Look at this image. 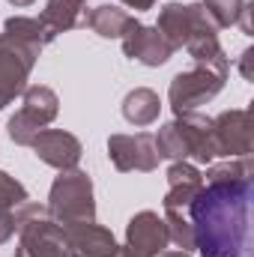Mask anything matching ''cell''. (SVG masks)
<instances>
[{"label": "cell", "mask_w": 254, "mask_h": 257, "mask_svg": "<svg viewBox=\"0 0 254 257\" xmlns=\"http://www.w3.org/2000/svg\"><path fill=\"white\" fill-rule=\"evenodd\" d=\"M251 180L203 183L186 209L200 257H251Z\"/></svg>", "instance_id": "obj_1"}, {"label": "cell", "mask_w": 254, "mask_h": 257, "mask_svg": "<svg viewBox=\"0 0 254 257\" xmlns=\"http://www.w3.org/2000/svg\"><path fill=\"white\" fill-rule=\"evenodd\" d=\"M48 33L39 18L12 15L0 33V111L27 90V78L48 45Z\"/></svg>", "instance_id": "obj_2"}, {"label": "cell", "mask_w": 254, "mask_h": 257, "mask_svg": "<svg viewBox=\"0 0 254 257\" xmlns=\"http://www.w3.org/2000/svg\"><path fill=\"white\" fill-rule=\"evenodd\" d=\"M156 138V153L159 159L171 162H197V165H212L215 156V141H212V117L203 114H180L174 123H165Z\"/></svg>", "instance_id": "obj_3"}, {"label": "cell", "mask_w": 254, "mask_h": 257, "mask_svg": "<svg viewBox=\"0 0 254 257\" xmlns=\"http://www.w3.org/2000/svg\"><path fill=\"white\" fill-rule=\"evenodd\" d=\"M230 75V63H194L186 72H177L171 87H168V102L174 114H189L194 108L212 102Z\"/></svg>", "instance_id": "obj_4"}, {"label": "cell", "mask_w": 254, "mask_h": 257, "mask_svg": "<svg viewBox=\"0 0 254 257\" xmlns=\"http://www.w3.org/2000/svg\"><path fill=\"white\" fill-rule=\"evenodd\" d=\"M48 215L57 224H75V221H96V197H93V180L87 171H60V177L51 183L48 192Z\"/></svg>", "instance_id": "obj_5"}, {"label": "cell", "mask_w": 254, "mask_h": 257, "mask_svg": "<svg viewBox=\"0 0 254 257\" xmlns=\"http://www.w3.org/2000/svg\"><path fill=\"white\" fill-rule=\"evenodd\" d=\"M108 159L117 171L132 174H150L159 168V153H156V138L150 132H138V135H111L108 138Z\"/></svg>", "instance_id": "obj_6"}, {"label": "cell", "mask_w": 254, "mask_h": 257, "mask_svg": "<svg viewBox=\"0 0 254 257\" xmlns=\"http://www.w3.org/2000/svg\"><path fill=\"white\" fill-rule=\"evenodd\" d=\"M212 141H215V156L224 159L251 156V114L245 108H230L212 117Z\"/></svg>", "instance_id": "obj_7"}, {"label": "cell", "mask_w": 254, "mask_h": 257, "mask_svg": "<svg viewBox=\"0 0 254 257\" xmlns=\"http://www.w3.org/2000/svg\"><path fill=\"white\" fill-rule=\"evenodd\" d=\"M156 27L162 30V36L177 51V48H186V42L191 36H197L200 30L215 27V24L209 21V15L203 12L200 3H168V6H162Z\"/></svg>", "instance_id": "obj_8"}, {"label": "cell", "mask_w": 254, "mask_h": 257, "mask_svg": "<svg viewBox=\"0 0 254 257\" xmlns=\"http://www.w3.org/2000/svg\"><path fill=\"white\" fill-rule=\"evenodd\" d=\"M15 257H69L63 227L45 215L30 218L18 227Z\"/></svg>", "instance_id": "obj_9"}, {"label": "cell", "mask_w": 254, "mask_h": 257, "mask_svg": "<svg viewBox=\"0 0 254 257\" xmlns=\"http://www.w3.org/2000/svg\"><path fill=\"white\" fill-rule=\"evenodd\" d=\"M168 224L159 212L144 209L135 212L126 224V248H132L135 254L141 257H159L162 251H168Z\"/></svg>", "instance_id": "obj_10"}, {"label": "cell", "mask_w": 254, "mask_h": 257, "mask_svg": "<svg viewBox=\"0 0 254 257\" xmlns=\"http://www.w3.org/2000/svg\"><path fill=\"white\" fill-rule=\"evenodd\" d=\"M120 42H123V54H126L129 60H138V63H144V66H153V69L165 66L174 57V45L162 36V30L156 24L150 27V24L138 21Z\"/></svg>", "instance_id": "obj_11"}, {"label": "cell", "mask_w": 254, "mask_h": 257, "mask_svg": "<svg viewBox=\"0 0 254 257\" xmlns=\"http://www.w3.org/2000/svg\"><path fill=\"white\" fill-rule=\"evenodd\" d=\"M60 227L66 233L69 257H114L120 248L114 233L96 221H75V224H60Z\"/></svg>", "instance_id": "obj_12"}, {"label": "cell", "mask_w": 254, "mask_h": 257, "mask_svg": "<svg viewBox=\"0 0 254 257\" xmlns=\"http://www.w3.org/2000/svg\"><path fill=\"white\" fill-rule=\"evenodd\" d=\"M33 153L39 156V162L57 168V171H72L78 168L81 162V141L72 135V132H63V128H42L33 141H30Z\"/></svg>", "instance_id": "obj_13"}, {"label": "cell", "mask_w": 254, "mask_h": 257, "mask_svg": "<svg viewBox=\"0 0 254 257\" xmlns=\"http://www.w3.org/2000/svg\"><path fill=\"white\" fill-rule=\"evenodd\" d=\"M203 189V174L191 162H171L168 168V194L162 200L165 209H189V203Z\"/></svg>", "instance_id": "obj_14"}, {"label": "cell", "mask_w": 254, "mask_h": 257, "mask_svg": "<svg viewBox=\"0 0 254 257\" xmlns=\"http://www.w3.org/2000/svg\"><path fill=\"white\" fill-rule=\"evenodd\" d=\"M81 24L90 27L93 33H99L102 39H123L138 21H135V15H129L126 9H120L114 3H99L84 12Z\"/></svg>", "instance_id": "obj_15"}, {"label": "cell", "mask_w": 254, "mask_h": 257, "mask_svg": "<svg viewBox=\"0 0 254 257\" xmlns=\"http://www.w3.org/2000/svg\"><path fill=\"white\" fill-rule=\"evenodd\" d=\"M24 200H30V197H27V189H24L15 177H9L6 171H0V245L15 236V230H18L15 209H18Z\"/></svg>", "instance_id": "obj_16"}, {"label": "cell", "mask_w": 254, "mask_h": 257, "mask_svg": "<svg viewBox=\"0 0 254 257\" xmlns=\"http://www.w3.org/2000/svg\"><path fill=\"white\" fill-rule=\"evenodd\" d=\"M21 96H24L21 114H24L27 120H33L39 128H45L48 123L57 120V114H60V99H57V93H54L51 87L33 84V87H27Z\"/></svg>", "instance_id": "obj_17"}, {"label": "cell", "mask_w": 254, "mask_h": 257, "mask_svg": "<svg viewBox=\"0 0 254 257\" xmlns=\"http://www.w3.org/2000/svg\"><path fill=\"white\" fill-rule=\"evenodd\" d=\"M84 3H87V0H48V3H45V9L39 12V24L45 27L48 39H57L60 33L72 30V27L81 21Z\"/></svg>", "instance_id": "obj_18"}, {"label": "cell", "mask_w": 254, "mask_h": 257, "mask_svg": "<svg viewBox=\"0 0 254 257\" xmlns=\"http://www.w3.org/2000/svg\"><path fill=\"white\" fill-rule=\"evenodd\" d=\"M159 111H162V99L150 87H135L123 99V117L132 126H153L159 120Z\"/></svg>", "instance_id": "obj_19"}, {"label": "cell", "mask_w": 254, "mask_h": 257, "mask_svg": "<svg viewBox=\"0 0 254 257\" xmlns=\"http://www.w3.org/2000/svg\"><path fill=\"white\" fill-rule=\"evenodd\" d=\"M254 168L251 159L242 156V159H227V162H212L203 174V183H236V180H251Z\"/></svg>", "instance_id": "obj_20"}, {"label": "cell", "mask_w": 254, "mask_h": 257, "mask_svg": "<svg viewBox=\"0 0 254 257\" xmlns=\"http://www.w3.org/2000/svg\"><path fill=\"white\" fill-rule=\"evenodd\" d=\"M165 224H168V236L180 251H194V233H191V221L186 209H165Z\"/></svg>", "instance_id": "obj_21"}, {"label": "cell", "mask_w": 254, "mask_h": 257, "mask_svg": "<svg viewBox=\"0 0 254 257\" xmlns=\"http://www.w3.org/2000/svg\"><path fill=\"white\" fill-rule=\"evenodd\" d=\"M203 12L209 15V21L215 24V30H224V27H233L245 9V0H200Z\"/></svg>", "instance_id": "obj_22"}, {"label": "cell", "mask_w": 254, "mask_h": 257, "mask_svg": "<svg viewBox=\"0 0 254 257\" xmlns=\"http://www.w3.org/2000/svg\"><path fill=\"white\" fill-rule=\"evenodd\" d=\"M6 128H9V138H12V141H15L18 147H30V141H33V138H36V135L42 132V128L36 126L33 120H27V117H24L21 111L9 117V126H6Z\"/></svg>", "instance_id": "obj_23"}, {"label": "cell", "mask_w": 254, "mask_h": 257, "mask_svg": "<svg viewBox=\"0 0 254 257\" xmlns=\"http://www.w3.org/2000/svg\"><path fill=\"white\" fill-rule=\"evenodd\" d=\"M251 57H254V51H251V48H245V51H242V60H239V72H242V78H245V81H251V78H254Z\"/></svg>", "instance_id": "obj_24"}, {"label": "cell", "mask_w": 254, "mask_h": 257, "mask_svg": "<svg viewBox=\"0 0 254 257\" xmlns=\"http://www.w3.org/2000/svg\"><path fill=\"white\" fill-rule=\"evenodd\" d=\"M120 3H126L129 9H135V12H144V9H153L159 0H120Z\"/></svg>", "instance_id": "obj_25"}, {"label": "cell", "mask_w": 254, "mask_h": 257, "mask_svg": "<svg viewBox=\"0 0 254 257\" xmlns=\"http://www.w3.org/2000/svg\"><path fill=\"white\" fill-rule=\"evenodd\" d=\"M114 257H141V254H135L132 248H126V245H123V248H117V254H114Z\"/></svg>", "instance_id": "obj_26"}, {"label": "cell", "mask_w": 254, "mask_h": 257, "mask_svg": "<svg viewBox=\"0 0 254 257\" xmlns=\"http://www.w3.org/2000/svg\"><path fill=\"white\" fill-rule=\"evenodd\" d=\"M159 257H191L189 251H162Z\"/></svg>", "instance_id": "obj_27"}, {"label": "cell", "mask_w": 254, "mask_h": 257, "mask_svg": "<svg viewBox=\"0 0 254 257\" xmlns=\"http://www.w3.org/2000/svg\"><path fill=\"white\" fill-rule=\"evenodd\" d=\"M9 3H12V6H18V9H24V6H30L33 0H9Z\"/></svg>", "instance_id": "obj_28"}]
</instances>
